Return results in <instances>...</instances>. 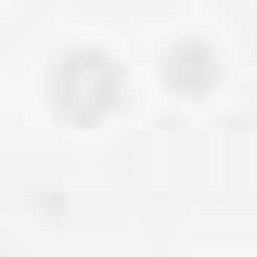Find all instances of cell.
<instances>
[{
    "label": "cell",
    "instance_id": "obj_1",
    "mask_svg": "<svg viewBox=\"0 0 257 257\" xmlns=\"http://www.w3.org/2000/svg\"><path fill=\"white\" fill-rule=\"evenodd\" d=\"M56 104H64L72 120H104V112L120 104V72H112V56H96V48L64 56V64H56Z\"/></svg>",
    "mask_w": 257,
    "mask_h": 257
}]
</instances>
